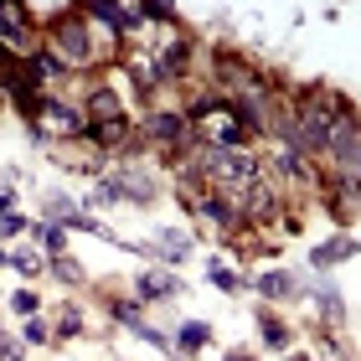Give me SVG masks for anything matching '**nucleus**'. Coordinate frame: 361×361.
I'll return each instance as SVG.
<instances>
[{"instance_id":"1","label":"nucleus","mask_w":361,"mask_h":361,"mask_svg":"<svg viewBox=\"0 0 361 361\" xmlns=\"http://www.w3.org/2000/svg\"><path fill=\"white\" fill-rule=\"evenodd\" d=\"M52 52L62 68H83L93 62V37H88V16L83 11H68L52 21Z\"/></svg>"},{"instance_id":"2","label":"nucleus","mask_w":361,"mask_h":361,"mask_svg":"<svg viewBox=\"0 0 361 361\" xmlns=\"http://www.w3.org/2000/svg\"><path fill=\"white\" fill-rule=\"evenodd\" d=\"M145 129H150L155 145H180V140H186V119H180V114H150Z\"/></svg>"},{"instance_id":"3","label":"nucleus","mask_w":361,"mask_h":361,"mask_svg":"<svg viewBox=\"0 0 361 361\" xmlns=\"http://www.w3.org/2000/svg\"><path fill=\"white\" fill-rule=\"evenodd\" d=\"M88 119H98V124L124 119V104L114 98V88H93V98H88Z\"/></svg>"},{"instance_id":"4","label":"nucleus","mask_w":361,"mask_h":361,"mask_svg":"<svg viewBox=\"0 0 361 361\" xmlns=\"http://www.w3.org/2000/svg\"><path fill=\"white\" fill-rule=\"evenodd\" d=\"M140 294H150V300H176V294H180V279H176V274L150 269V274L140 279Z\"/></svg>"},{"instance_id":"5","label":"nucleus","mask_w":361,"mask_h":361,"mask_svg":"<svg viewBox=\"0 0 361 361\" xmlns=\"http://www.w3.org/2000/svg\"><path fill=\"white\" fill-rule=\"evenodd\" d=\"M356 248H361L356 238H331V243H320V248H315V269H331V264H341V258L356 253Z\"/></svg>"},{"instance_id":"6","label":"nucleus","mask_w":361,"mask_h":361,"mask_svg":"<svg viewBox=\"0 0 361 361\" xmlns=\"http://www.w3.org/2000/svg\"><path fill=\"white\" fill-rule=\"evenodd\" d=\"M258 289H264L269 300H284V294H294V274L274 269V274H264V279H258Z\"/></svg>"},{"instance_id":"7","label":"nucleus","mask_w":361,"mask_h":361,"mask_svg":"<svg viewBox=\"0 0 361 361\" xmlns=\"http://www.w3.org/2000/svg\"><path fill=\"white\" fill-rule=\"evenodd\" d=\"M207 341H212V331H207L202 320H186V325H180V346H186V351H202Z\"/></svg>"},{"instance_id":"8","label":"nucleus","mask_w":361,"mask_h":361,"mask_svg":"<svg viewBox=\"0 0 361 361\" xmlns=\"http://www.w3.org/2000/svg\"><path fill=\"white\" fill-rule=\"evenodd\" d=\"M124 135H129V124H124V119H114V124H93V140H98V145H119Z\"/></svg>"},{"instance_id":"9","label":"nucleus","mask_w":361,"mask_h":361,"mask_svg":"<svg viewBox=\"0 0 361 361\" xmlns=\"http://www.w3.org/2000/svg\"><path fill=\"white\" fill-rule=\"evenodd\" d=\"M160 253H171L166 264H180V253H186V233H160Z\"/></svg>"},{"instance_id":"10","label":"nucleus","mask_w":361,"mask_h":361,"mask_svg":"<svg viewBox=\"0 0 361 361\" xmlns=\"http://www.w3.org/2000/svg\"><path fill=\"white\" fill-rule=\"evenodd\" d=\"M37 238H42V243H47L52 253H62V243H68V233H62V222H42V227H37Z\"/></svg>"},{"instance_id":"11","label":"nucleus","mask_w":361,"mask_h":361,"mask_svg":"<svg viewBox=\"0 0 361 361\" xmlns=\"http://www.w3.org/2000/svg\"><path fill=\"white\" fill-rule=\"evenodd\" d=\"M258 325H264V336H269V346H284V341H289V331H284V325H279L274 315H264V320H258Z\"/></svg>"},{"instance_id":"12","label":"nucleus","mask_w":361,"mask_h":361,"mask_svg":"<svg viewBox=\"0 0 361 361\" xmlns=\"http://www.w3.org/2000/svg\"><path fill=\"white\" fill-rule=\"evenodd\" d=\"M11 305L21 310L26 320H37V294H31V289H21V294H11Z\"/></svg>"},{"instance_id":"13","label":"nucleus","mask_w":361,"mask_h":361,"mask_svg":"<svg viewBox=\"0 0 361 361\" xmlns=\"http://www.w3.org/2000/svg\"><path fill=\"white\" fill-rule=\"evenodd\" d=\"M207 279H212V284H217V289H238V279L227 274L222 264H207Z\"/></svg>"},{"instance_id":"14","label":"nucleus","mask_w":361,"mask_h":361,"mask_svg":"<svg viewBox=\"0 0 361 361\" xmlns=\"http://www.w3.org/2000/svg\"><path fill=\"white\" fill-rule=\"evenodd\" d=\"M21 227H26V217H21V212H6V217H0V238L21 233Z\"/></svg>"},{"instance_id":"15","label":"nucleus","mask_w":361,"mask_h":361,"mask_svg":"<svg viewBox=\"0 0 361 361\" xmlns=\"http://www.w3.org/2000/svg\"><path fill=\"white\" fill-rule=\"evenodd\" d=\"M11 264L21 269V274H37V269H42V264H37V253H11Z\"/></svg>"},{"instance_id":"16","label":"nucleus","mask_w":361,"mask_h":361,"mask_svg":"<svg viewBox=\"0 0 361 361\" xmlns=\"http://www.w3.org/2000/svg\"><path fill=\"white\" fill-rule=\"evenodd\" d=\"M26 341H31V346H42V341H47V325H42V320H26Z\"/></svg>"},{"instance_id":"17","label":"nucleus","mask_w":361,"mask_h":361,"mask_svg":"<svg viewBox=\"0 0 361 361\" xmlns=\"http://www.w3.org/2000/svg\"><path fill=\"white\" fill-rule=\"evenodd\" d=\"M227 361H253V356H243V351H238V356H227Z\"/></svg>"}]
</instances>
